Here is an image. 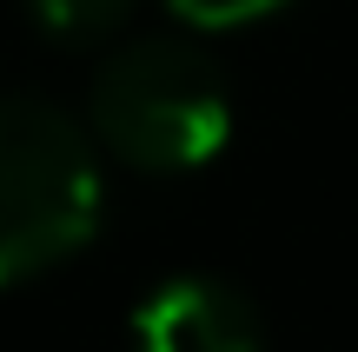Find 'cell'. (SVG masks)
I'll use <instances>...</instances> for the list:
<instances>
[{"label": "cell", "mask_w": 358, "mask_h": 352, "mask_svg": "<svg viewBox=\"0 0 358 352\" xmlns=\"http://www.w3.org/2000/svg\"><path fill=\"white\" fill-rule=\"evenodd\" d=\"M87 133L140 173H192L232 133V87L206 47L179 34H146L100 60Z\"/></svg>", "instance_id": "cell-1"}, {"label": "cell", "mask_w": 358, "mask_h": 352, "mask_svg": "<svg viewBox=\"0 0 358 352\" xmlns=\"http://www.w3.org/2000/svg\"><path fill=\"white\" fill-rule=\"evenodd\" d=\"M106 186L93 133L40 93H0V286L80 253Z\"/></svg>", "instance_id": "cell-2"}, {"label": "cell", "mask_w": 358, "mask_h": 352, "mask_svg": "<svg viewBox=\"0 0 358 352\" xmlns=\"http://www.w3.org/2000/svg\"><path fill=\"white\" fill-rule=\"evenodd\" d=\"M133 346L140 352H259V313L232 279L213 273H179L159 279L133 306Z\"/></svg>", "instance_id": "cell-3"}, {"label": "cell", "mask_w": 358, "mask_h": 352, "mask_svg": "<svg viewBox=\"0 0 358 352\" xmlns=\"http://www.w3.org/2000/svg\"><path fill=\"white\" fill-rule=\"evenodd\" d=\"M133 13V0H27V20L53 40H106Z\"/></svg>", "instance_id": "cell-4"}, {"label": "cell", "mask_w": 358, "mask_h": 352, "mask_svg": "<svg viewBox=\"0 0 358 352\" xmlns=\"http://www.w3.org/2000/svg\"><path fill=\"white\" fill-rule=\"evenodd\" d=\"M186 27H206V34H219V27H252L266 20V13L292 7V0H166Z\"/></svg>", "instance_id": "cell-5"}]
</instances>
